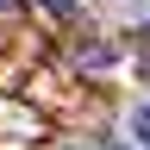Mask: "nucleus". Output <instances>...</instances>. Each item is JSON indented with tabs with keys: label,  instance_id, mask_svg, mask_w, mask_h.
Listing matches in <instances>:
<instances>
[{
	"label": "nucleus",
	"instance_id": "nucleus-1",
	"mask_svg": "<svg viewBox=\"0 0 150 150\" xmlns=\"http://www.w3.org/2000/svg\"><path fill=\"white\" fill-rule=\"evenodd\" d=\"M112 63H119V44H88V50H81V69H94V75L112 69Z\"/></svg>",
	"mask_w": 150,
	"mask_h": 150
},
{
	"label": "nucleus",
	"instance_id": "nucleus-2",
	"mask_svg": "<svg viewBox=\"0 0 150 150\" xmlns=\"http://www.w3.org/2000/svg\"><path fill=\"white\" fill-rule=\"evenodd\" d=\"M125 131H131V144H144V150H150V100H144V106H131Z\"/></svg>",
	"mask_w": 150,
	"mask_h": 150
},
{
	"label": "nucleus",
	"instance_id": "nucleus-7",
	"mask_svg": "<svg viewBox=\"0 0 150 150\" xmlns=\"http://www.w3.org/2000/svg\"><path fill=\"white\" fill-rule=\"evenodd\" d=\"M6 6H13V0H0V13H6Z\"/></svg>",
	"mask_w": 150,
	"mask_h": 150
},
{
	"label": "nucleus",
	"instance_id": "nucleus-6",
	"mask_svg": "<svg viewBox=\"0 0 150 150\" xmlns=\"http://www.w3.org/2000/svg\"><path fill=\"white\" fill-rule=\"evenodd\" d=\"M138 56H144V69H150V31H144V44H138Z\"/></svg>",
	"mask_w": 150,
	"mask_h": 150
},
{
	"label": "nucleus",
	"instance_id": "nucleus-5",
	"mask_svg": "<svg viewBox=\"0 0 150 150\" xmlns=\"http://www.w3.org/2000/svg\"><path fill=\"white\" fill-rule=\"evenodd\" d=\"M106 150H144V144H131V138H112V144H106Z\"/></svg>",
	"mask_w": 150,
	"mask_h": 150
},
{
	"label": "nucleus",
	"instance_id": "nucleus-3",
	"mask_svg": "<svg viewBox=\"0 0 150 150\" xmlns=\"http://www.w3.org/2000/svg\"><path fill=\"white\" fill-rule=\"evenodd\" d=\"M38 13H44V19H75L81 0H38Z\"/></svg>",
	"mask_w": 150,
	"mask_h": 150
},
{
	"label": "nucleus",
	"instance_id": "nucleus-4",
	"mask_svg": "<svg viewBox=\"0 0 150 150\" xmlns=\"http://www.w3.org/2000/svg\"><path fill=\"white\" fill-rule=\"evenodd\" d=\"M106 13H119V19H150V0H106Z\"/></svg>",
	"mask_w": 150,
	"mask_h": 150
}]
</instances>
